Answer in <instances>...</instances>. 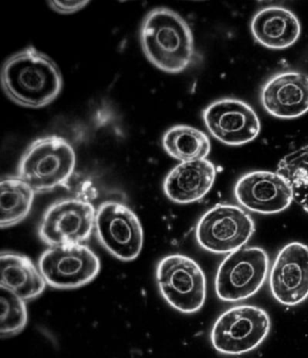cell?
<instances>
[{"mask_svg":"<svg viewBox=\"0 0 308 358\" xmlns=\"http://www.w3.org/2000/svg\"><path fill=\"white\" fill-rule=\"evenodd\" d=\"M1 85L15 103L38 109L58 97L63 88V77L50 57L29 46L5 62Z\"/></svg>","mask_w":308,"mask_h":358,"instance_id":"1","label":"cell"},{"mask_svg":"<svg viewBox=\"0 0 308 358\" xmlns=\"http://www.w3.org/2000/svg\"><path fill=\"white\" fill-rule=\"evenodd\" d=\"M254 230V222L244 210L220 203L200 219L196 236L200 246L206 251L232 254L248 243Z\"/></svg>","mask_w":308,"mask_h":358,"instance_id":"7","label":"cell"},{"mask_svg":"<svg viewBox=\"0 0 308 358\" xmlns=\"http://www.w3.org/2000/svg\"><path fill=\"white\" fill-rule=\"evenodd\" d=\"M163 148L169 156L181 162L205 159L211 151L208 136L186 125L174 126L163 137Z\"/></svg>","mask_w":308,"mask_h":358,"instance_id":"18","label":"cell"},{"mask_svg":"<svg viewBox=\"0 0 308 358\" xmlns=\"http://www.w3.org/2000/svg\"><path fill=\"white\" fill-rule=\"evenodd\" d=\"M29 320L26 302L20 296L1 287V338L18 334Z\"/></svg>","mask_w":308,"mask_h":358,"instance_id":"21","label":"cell"},{"mask_svg":"<svg viewBox=\"0 0 308 358\" xmlns=\"http://www.w3.org/2000/svg\"><path fill=\"white\" fill-rule=\"evenodd\" d=\"M203 122L217 140L230 146L254 141L261 131L257 114L249 104L236 99H223L209 105Z\"/></svg>","mask_w":308,"mask_h":358,"instance_id":"11","label":"cell"},{"mask_svg":"<svg viewBox=\"0 0 308 358\" xmlns=\"http://www.w3.org/2000/svg\"><path fill=\"white\" fill-rule=\"evenodd\" d=\"M273 297L286 306H295L308 298V246L294 242L283 247L270 276Z\"/></svg>","mask_w":308,"mask_h":358,"instance_id":"12","label":"cell"},{"mask_svg":"<svg viewBox=\"0 0 308 358\" xmlns=\"http://www.w3.org/2000/svg\"><path fill=\"white\" fill-rule=\"evenodd\" d=\"M217 169L208 159L182 162L164 181V192L171 201L190 203L201 200L214 186Z\"/></svg>","mask_w":308,"mask_h":358,"instance_id":"15","label":"cell"},{"mask_svg":"<svg viewBox=\"0 0 308 358\" xmlns=\"http://www.w3.org/2000/svg\"><path fill=\"white\" fill-rule=\"evenodd\" d=\"M251 29L256 41L265 48L279 50L291 48L301 34L298 18L293 12L281 7L261 9L254 15Z\"/></svg>","mask_w":308,"mask_h":358,"instance_id":"16","label":"cell"},{"mask_svg":"<svg viewBox=\"0 0 308 358\" xmlns=\"http://www.w3.org/2000/svg\"><path fill=\"white\" fill-rule=\"evenodd\" d=\"M277 172L288 182L295 201L308 213V145L283 157Z\"/></svg>","mask_w":308,"mask_h":358,"instance_id":"20","label":"cell"},{"mask_svg":"<svg viewBox=\"0 0 308 358\" xmlns=\"http://www.w3.org/2000/svg\"><path fill=\"white\" fill-rule=\"evenodd\" d=\"M140 43L147 59L163 72H184L195 58L189 24L169 8H155L147 15L141 26Z\"/></svg>","mask_w":308,"mask_h":358,"instance_id":"2","label":"cell"},{"mask_svg":"<svg viewBox=\"0 0 308 358\" xmlns=\"http://www.w3.org/2000/svg\"><path fill=\"white\" fill-rule=\"evenodd\" d=\"M96 212L90 203L64 199L49 206L39 227L40 238L51 247L78 245L90 238Z\"/></svg>","mask_w":308,"mask_h":358,"instance_id":"10","label":"cell"},{"mask_svg":"<svg viewBox=\"0 0 308 358\" xmlns=\"http://www.w3.org/2000/svg\"><path fill=\"white\" fill-rule=\"evenodd\" d=\"M0 261L1 287L14 292L24 301L38 297L45 291V278L29 257L3 252Z\"/></svg>","mask_w":308,"mask_h":358,"instance_id":"17","label":"cell"},{"mask_svg":"<svg viewBox=\"0 0 308 358\" xmlns=\"http://www.w3.org/2000/svg\"><path fill=\"white\" fill-rule=\"evenodd\" d=\"M75 152L64 138L47 136L33 141L21 157L18 177L36 193L48 192L64 186L72 177Z\"/></svg>","mask_w":308,"mask_h":358,"instance_id":"3","label":"cell"},{"mask_svg":"<svg viewBox=\"0 0 308 358\" xmlns=\"http://www.w3.org/2000/svg\"><path fill=\"white\" fill-rule=\"evenodd\" d=\"M156 280L166 302L181 313H195L205 304V273L196 261L186 255L163 258L156 268Z\"/></svg>","mask_w":308,"mask_h":358,"instance_id":"4","label":"cell"},{"mask_svg":"<svg viewBox=\"0 0 308 358\" xmlns=\"http://www.w3.org/2000/svg\"><path fill=\"white\" fill-rule=\"evenodd\" d=\"M95 229L101 245L114 257L135 260L142 250L144 233L140 219L122 203L108 201L98 206Z\"/></svg>","mask_w":308,"mask_h":358,"instance_id":"8","label":"cell"},{"mask_svg":"<svg viewBox=\"0 0 308 358\" xmlns=\"http://www.w3.org/2000/svg\"><path fill=\"white\" fill-rule=\"evenodd\" d=\"M49 6L60 14H72L81 10L89 1H48Z\"/></svg>","mask_w":308,"mask_h":358,"instance_id":"22","label":"cell"},{"mask_svg":"<svg viewBox=\"0 0 308 358\" xmlns=\"http://www.w3.org/2000/svg\"><path fill=\"white\" fill-rule=\"evenodd\" d=\"M39 270L46 283L57 289H75L91 282L101 270L98 256L88 246L51 247L39 260Z\"/></svg>","mask_w":308,"mask_h":358,"instance_id":"9","label":"cell"},{"mask_svg":"<svg viewBox=\"0 0 308 358\" xmlns=\"http://www.w3.org/2000/svg\"><path fill=\"white\" fill-rule=\"evenodd\" d=\"M269 268V256L260 247L232 252L221 262L215 277L218 298L237 302L252 297L263 286Z\"/></svg>","mask_w":308,"mask_h":358,"instance_id":"5","label":"cell"},{"mask_svg":"<svg viewBox=\"0 0 308 358\" xmlns=\"http://www.w3.org/2000/svg\"><path fill=\"white\" fill-rule=\"evenodd\" d=\"M234 194L243 208L263 215L284 211L294 200L288 182L278 172L254 171L242 176Z\"/></svg>","mask_w":308,"mask_h":358,"instance_id":"13","label":"cell"},{"mask_svg":"<svg viewBox=\"0 0 308 358\" xmlns=\"http://www.w3.org/2000/svg\"><path fill=\"white\" fill-rule=\"evenodd\" d=\"M261 104L279 119L298 118L308 112V76L298 72L280 73L265 83Z\"/></svg>","mask_w":308,"mask_h":358,"instance_id":"14","label":"cell"},{"mask_svg":"<svg viewBox=\"0 0 308 358\" xmlns=\"http://www.w3.org/2000/svg\"><path fill=\"white\" fill-rule=\"evenodd\" d=\"M35 194L33 188L18 176L2 178L0 194L2 228L13 227L29 215Z\"/></svg>","mask_w":308,"mask_h":358,"instance_id":"19","label":"cell"},{"mask_svg":"<svg viewBox=\"0 0 308 358\" xmlns=\"http://www.w3.org/2000/svg\"><path fill=\"white\" fill-rule=\"evenodd\" d=\"M269 315L263 308L242 305L219 317L212 329L211 341L220 353L242 355L255 350L269 335Z\"/></svg>","mask_w":308,"mask_h":358,"instance_id":"6","label":"cell"}]
</instances>
